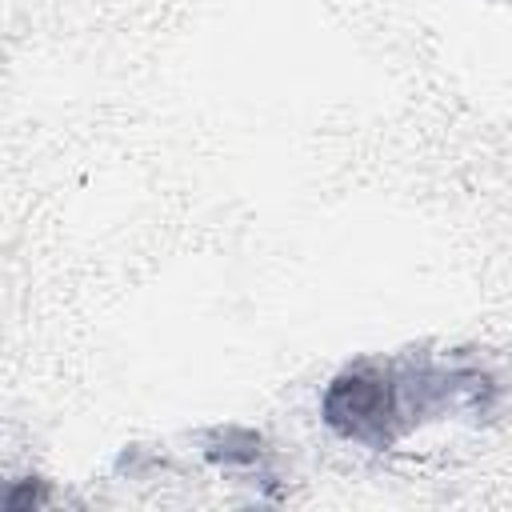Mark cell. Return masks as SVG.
<instances>
[{"instance_id":"1","label":"cell","mask_w":512,"mask_h":512,"mask_svg":"<svg viewBox=\"0 0 512 512\" xmlns=\"http://www.w3.org/2000/svg\"><path fill=\"white\" fill-rule=\"evenodd\" d=\"M324 420L348 440L388 444L396 420V388L372 364H356L340 372L324 392Z\"/></svg>"}]
</instances>
